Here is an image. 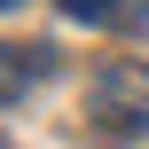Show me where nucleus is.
<instances>
[{"label": "nucleus", "instance_id": "nucleus-2", "mask_svg": "<svg viewBox=\"0 0 149 149\" xmlns=\"http://www.w3.org/2000/svg\"><path fill=\"white\" fill-rule=\"evenodd\" d=\"M39 71H47V47H39L31 63H24L16 47H0V102H8V94H24V79H39Z\"/></svg>", "mask_w": 149, "mask_h": 149}, {"label": "nucleus", "instance_id": "nucleus-3", "mask_svg": "<svg viewBox=\"0 0 149 149\" xmlns=\"http://www.w3.org/2000/svg\"><path fill=\"white\" fill-rule=\"evenodd\" d=\"M63 16H71V24H118L126 0H63Z\"/></svg>", "mask_w": 149, "mask_h": 149}, {"label": "nucleus", "instance_id": "nucleus-1", "mask_svg": "<svg viewBox=\"0 0 149 149\" xmlns=\"http://www.w3.org/2000/svg\"><path fill=\"white\" fill-rule=\"evenodd\" d=\"M86 110L110 134H149V63H102L86 79Z\"/></svg>", "mask_w": 149, "mask_h": 149}, {"label": "nucleus", "instance_id": "nucleus-4", "mask_svg": "<svg viewBox=\"0 0 149 149\" xmlns=\"http://www.w3.org/2000/svg\"><path fill=\"white\" fill-rule=\"evenodd\" d=\"M0 8H16V0H0Z\"/></svg>", "mask_w": 149, "mask_h": 149}]
</instances>
